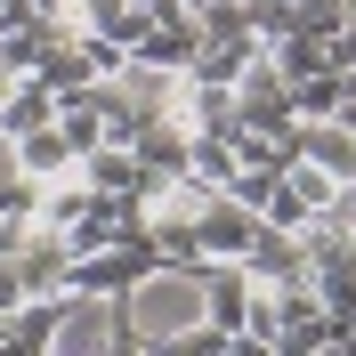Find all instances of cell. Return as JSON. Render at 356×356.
Instances as JSON below:
<instances>
[{
	"instance_id": "1",
	"label": "cell",
	"mask_w": 356,
	"mask_h": 356,
	"mask_svg": "<svg viewBox=\"0 0 356 356\" xmlns=\"http://www.w3.org/2000/svg\"><path fill=\"white\" fill-rule=\"evenodd\" d=\"M122 308H130V348H146V356H186L195 332L211 324V259H202V267H186V259L138 267L130 291H122Z\"/></svg>"
},
{
	"instance_id": "2",
	"label": "cell",
	"mask_w": 356,
	"mask_h": 356,
	"mask_svg": "<svg viewBox=\"0 0 356 356\" xmlns=\"http://www.w3.org/2000/svg\"><path fill=\"white\" fill-rule=\"evenodd\" d=\"M130 348V308H122V291H81L73 284L57 300V340L49 356H113Z\"/></svg>"
},
{
	"instance_id": "3",
	"label": "cell",
	"mask_w": 356,
	"mask_h": 356,
	"mask_svg": "<svg viewBox=\"0 0 356 356\" xmlns=\"http://www.w3.org/2000/svg\"><path fill=\"white\" fill-rule=\"evenodd\" d=\"M235 122H243V130L284 138V146H291V130H300V113H291V81H284V65H275L267 49L235 73Z\"/></svg>"
},
{
	"instance_id": "4",
	"label": "cell",
	"mask_w": 356,
	"mask_h": 356,
	"mask_svg": "<svg viewBox=\"0 0 356 356\" xmlns=\"http://www.w3.org/2000/svg\"><path fill=\"white\" fill-rule=\"evenodd\" d=\"M251 235H259V211H251V202H235V195H202V211H195V243H202V259H243Z\"/></svg>"
},
{
	"instance_id": "5",
	"label": "cell",
	"mask_w": 356,
	"mask_h": 356,
	"mask_svg": "<svg viewBox=\"0 0 356 356\" xmlns=\"http://www.w3.org/2000/svg\"><path fill=\"white\" fill-rule=\"evenodd\" d=\"M8 259H17V275H24V291H73V243L65 235H57V227H24L17 235V251H8Z\"/></svg>"
},
{
	"instance_id": "6",
	"label": "cell",
	"mask_w": 356,
	"mask_h": 356,
	"mask_svg": "<svg viewBox=\"0 0 356 356\" xmlns=\"http://www.w3.org/2000/svg\"><path fill=\"white\" fill-rule=\"evenodd\" d=\"M291 154L316 162L324 178H356V130L340 122V113H316V122H300V130H291Z\"/></svg>"
},
{
	"instance_id": "7",
	"label": "cell",
	"mask_w": 356,
	"mask_h": 356,
	"mask_svg": "<svg viewBox=\"0 0 356 356\" xmlns=\"http://www.w3.org/2000/svg\"><path fill=\"white\" fill-rule=\"evenodd\" d=\"M81 178H89V186H97V195L130 202V211H138V202H146V186H154V178H146V162H138L130 146H113V138H106V146H89V154H81Z\"/></svg>"
},
{
	"instance_id": "8",
	"label": "cell",
	"mask_w": 356,
	"mask_h": 356,
	"mask_svg": "<svg viewBox=\"0 0 356 356\" xmlns=\"http://www.w3.org/2000/svg\"><path fill=\"white\" fill-rule=\"evenodd\" d=\"M113 89H122L138 113H178L186 106V73L178 65H146V57H130V65L113 73Z\"/></svg>"
},
{
	"instance_id": "9",
	"label": "cell",
	"mask_w": 356,
	"mask_h": 356,
	"mask_svg": "<svg viewBox=\"0 0 356 356\" xmlns=\"http://www.w3.org/2000/svg\"><path fill=\"white\" fill-rule=\"evenodd\" d=\"M243 267L259 275V284H291V275H308V243H300L291 227H267V219H259V235H251Z\"/></svg>"
},
{
	"instance_id": "10",
	"label": "cell",
	"mask_w": 356,
	"mask_h": 356,
	"mask_svg": "<svg viewBox=\"0 0 356 356\" xmlns=\"http://www.w3.org/2000/svg\"><path fill=\"white\" fill-rule=\"evenodd\" d=\"M0 219H8V227H33V219H41V178L17 162L8 138H0Z\"/></svg>"
},
{
	"instance_id": "11",
	"label": "cell",
	"mask_w": 356,
	"mask_h": 356,
	"mask_svg": "<svg viewBox=\"0 0 356 356\" xmlns=\"http://www.w3.org/2000/svg\"><path fill=\"white\" fill-rule=\"evenodd\" d=\"M8 146H17V162H24L33 178H57V170H73V162H81V154L65 146V130H57V113H49L41 130H17Z\"/></svg>"
},
{
	"instance_id": "12",
	"label": "cell",
	"mask_w": 356,
	"mask_h": 356,
	"mask_svg": "<svg viewBox=\"0 0 356 356\" xmlns=\"http://www.w3.org/2000/svg\"><path fill=\"white\" fill-rule=\"evenodd\" d=\"M49 113H57V89L41 81V73H24L8 97H0V138H17V130H41Z\"/></svg>"
},
{
	"instance_id": "13",
	"label": "cell",
	"mask_w": 356,
	"mask_h": 356,
	"mask_svg": "<svg viewBox=\"0 0 356 356\" xmlns=\"http://www.w3.org/2000/svg\"><path fill=\"white\" fill-rule=\"evenodd\" d=\"M340 97H348V73H340V65L308 73V81H291V113H300V122H316V113H340Z\"/></svg>"
},
{
	"instance_id": "14",
	"label": "cell",
	"mask_w": 356,
	"mask_h": 356,
	"mask_svg": "<svg viewBox=\"0 0 356 356\" xmlns=\"http://www.w3.org/2000/svg\"><path fill=\"white\" fill-rule=\"evenodd\" d=\"M259 219H267V227H291V235L316 219V211H308V195L291 186V170H275V186H267V202H259Z\"/></svg>"
},
{
	"instance_id": "15",
	"label": "cell",
	"mask_w": 356,
	"mask_h": 356,
	"mask_svg": "<svg viewBox=\"0 0 356 356\" xmlns=\"http://www.w3.org/2000/svg\"><path fill=\"white\" fill-rule=\"evenodd\" d=\"M17 300H33V291H24V275H17V259H8V251H0V316L17 308Z\"/></svg>"
},
{
	"instance_id": "16",
	"label": "cell",
	"mask_w": 356,
	"mask_h": 356,
	"mask_svg": "<svg viewBox=\"0 0 356 356\" xmlns=\"http://www.w3.org/2000/svg\"><path fill=\"white\" fill-rule=\"evenodd\" d=\"M324 49H332V65H340V73H356V17L340 24V33H332V41H324Z\"/></svg>"
},
{
	"instance_id": "17",
	"label": "cell",
	"mask_w": 356,
	"mask_h": 356,
	"mask_svg": "<svg viewBox=\"0 0 356 356\" xmlns=\"http://www.w3.org/2000/svg\"><path fill=\"white\" fill-rule=\"evenodd\" d=\"M33 17H41V0H0V33H24Z\"/></svg>"
}]
</instances>
